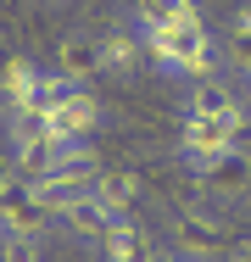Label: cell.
Instances as JSON below:
<instances>
[{
  "mask_svg": "<svg viewBox=\"0 0 251 262\" xmlns=\"http://www.w3.org/2000/svg\"><path fill=\"white\" fill-rule=\"evenodd\" d=\"M173 251L184 262H223L235 251V234L212 212H173Z\"/></svg>",
  "mask_w": 251,
  "mask_h": 262,
  "instance_id": "6da1fadb",
  "label": "cell"
},
{
  "mask_svg": "<svg viewBox=\"0 0 251 262\" xmlns=\"http://www.w3.org/2000/svg\"><path fill=\"white\" fill-rule=\"evenodd\" d=\"M162 73H179V78H218V45H212V34H206V23H179V28H168V67Z\"/></svg>",
  "mask_w": 251,
  "mask_h": 262,
  "instance_id": "7a4b0ae2",
  "label": "cell"
},
{
  "mask_svg": "<svg viewBox=\"0 0 251 262\" xmlns=\"http://www.w3.org/2000/svg\"><path fill=\"white\" fill-rule=\"evenodd\" d=\"M240 128L246 123H229V117H184L179 123V157L190 162V167H201V162L235 151L240 145Z\"/></svg>",
  "mask_w": 251,
  "mask_h": 262,
  "instance_id": "3957f363",
  "label": "cell"
},
{
  "mask_svg": "<svg viewBox=\"0 0 251 262\" xmlns=\"http://www.w3.org/2000/svg\"><path fill=\"white\" fill-rule=\"evenodd\" d=\"M67 151H73L67 140H56L50 128H39V134H28V140H11V167H17L23 184H39V179H50V173L61 167Z\"/></svg>",
  "mask_w": 251,
  "mask_h": 262,
  "instance_id": "277c9868",
  "label": "cell"
},
{
  "mask_svg": "<svg viewBox=\"0 0 251 262\" xmlns=\"http://www.w3.org/2000/svg\"><path fill=\"white\" fill-rule=\"evenodd\" d=\"M50 223H56V212H45L34 195H28V184L23 190H11L6 201H0V240H17V246H34L39 234H45Z\"/></svg>",
  "mask_w": 251,
  "mask_h": 262,
  "instance_id": "5b68a950",
  "label": "cell"
},
{
  "mask_svg": "<svg viewBox=\"0 0 251 262\" xmlns=\"http://www.w3.org/2000/svg\"><path fill=\"white\" fill-rule=\"evenodd\" d=\"M184 117H229V123H251L246 101L235 95L229 78H201V84H190V95H184Z\"/></svg>",
  "mask_w": 251,
  "mask_h": 262,
  "instance_id": "8992f818",
  "label": "cell"
},
{
  "mask_svg": "<svg viewBox=\"0 0 251 262\" xmlns=\"http://www.w3.org/2000/svg\"><path fill=\"white\" fill-rule=\"evenodd\" d=\"M56 73L61 78H73L78 90H90L100 73V34H61V45H56Z\"/></svg>",
  "mask_w": 251,
  "mask_h": 262,
  "instance_id": "52a82bcc",
  "label": "cell"
},
{
  "mask_svg": "<svg viewBox=\"0 0 251 262\" xmlns=\"http://www.w3.org/2000/svg\"><path fill=\"white\" fill-rule=\"evenodd\" d=\"M196 179L212 190V195H229V201H235V195H246V190H251V157L235 145V151H223V157L201 162Z\"/></svg>",
  "mask_w": 251,
  "mask_h": 262,
  "instance_id": "ba28073f",
  "label": "cell"
},
{
  "mask_svg": "<svg viewBox=\"0 0 251 262\" xmlns=\"http://www.w3.org/2000/svg\"><path fill=\"white\" fill-rule=\"evenodd\" d=\"M100 67H106L112 78H134V73L145 67V45H140L134 23H117V28L100 34Z\"/></svg>",
  "mask_w": 251,
  "mask_h": 262,
  "instance_id": "9c48e42d",
  "label": "cell"
},
{
  "mask_svg": "<svg viewBox=\"0 0 251 262\" xmlns=\"http://www.w3.org/2000/svg\"><path fill=\"white\" fill-rule=\"evenodd\" d=\"M56 140H67V145H84L90 134L100 128V101L90 95V90H78L73 101L61 106V112H50V123H45Z\"/></svg>",
  "mask_w": 251,
  "mask_h": 262,
  "instance_id": "30bf717a",
  "label": "cell"
},
{
  "mask_svg": "<svg viewBox=\"0 0 251 262\" xmlns=\"http://www.w3.org/2000/svg\"><path fill=\"white\" fill-rule=\"evenodd\" d=\"M117 223H123V217H117L112 207H100V201H95V190H90V195H78L73 207L61 212V229H67L73 240H95V246L112 234V229H117Z\"/></svg>",
  "mask_w": 251,
  "mask_h": 262,
  "instance_id": "8fae6325",
  "label": "cell"
},
{
  "mask_svg": "<svg viewBox=\"0 0 251 262\" xmlns=\"http://www.w3.org/2000/svg\"><path fill=\"white\" fill-rule=\"evenodd\" d=\"M39 73H45V67H34V61H23V56H6V61H0V106H6V112L34 106Z\"/></svg>",
  "mask_w": 251,
  "mask_h": 262,
  "instance_id": "7c38bea8",
  "label": "cell"
},
{
  "mask_svg": "<svg viewBox=\"0 0 251 262\" xmlns=\"http://www.w3.org/2000/svg\"><path fill=\"white\" fill-rule=\"evenodd\" d=\"M140 179L134 173H123V167H100V179H95V201L100 207H112L117 217H134V207H140Z\"/></svg>",
  "mask_w": 251,
  "mask_h": 262,
  "instance_id": "4fadbf2b",
  "label": "cell"
},
{
  "mask_svg": "<svg viewBox=\"0 0 251 262\" xmlns=\"http://www.w3.org/2000/svg\"><path fill=\"white\" fill-rule=\"evenodd\" d=\"M100 257H106V262H151L156 246H151V234L134 223V217H123V223L100 240Z\"/></svg>",
  "mask_w": 251,
  "mask_h": 262,
  "instance_id": "5bb4252c",
  "label": "cell"
},
{
  "mask_svg": "<svg viewBox=\"0 0 251 262\" xmlns=\"http://www.w3.org/2000/svg\"><path fill=\"white\" fill-rule=\"evenodd\" d=\"M134 23H156V28H179V23H206L201 0H140Z\"/></svg>",
  "mask_w": 251,
  "mask_h": 262,
  "instance_id": "9a60e30c",
  "label": "cell"
},
{
  "mask_svg": "<svg viewBox=\"0 0 251 262\" xmlns=\"http://www.w3.org/2000/svg\"><path fill=\"white\" fill-rule=\"evenodd\" d=\"M223 56H229V67L240 78L251 73V0L235 6V17H229V45H223Z\"/></svg>",
  "mask_w": 251,
  "mask_h": 262,
  "instance_id": "2e32d148",
  "label": "cell"
},
{
  "mask_svg": "<svg viewBox=\"0 0 251 262\" xmlns=\"http://www.w3.org/2000/svg\"><path fill=\"white\" fill-rule=\"evenodd\" d=\"M0 262H39L34 246H17V240H0Z\"/></svg>",
  "mask_w": 251,
  "mask_h": 262,
  "instance_id": "e0dca14e",
  "label": "cell"
},
{
  "mask_svg": "<svg viewBox=\"0 0 251 262\" xmlns=\"http://www.w3.org/2000/svg\"><path fill=\"white\" fill-rule=\"evenodd\" d=\"M11 190H23V179H17V167H11V151H6V157H0V201H6Z\"/></svg>",
  "mask_w": 251,
  "mask_h": 262,
  "instance_id": "ac0fdd59",
  "label": "cell"
},
{
  "mask_svg": "<svg viewBox=\"0 0 251 262\" xmlns=\"http://www.w3.org/2000/svg\"><path fill=\"white\" fill-rule=\"evenodd\" d=\"M151 262H184V257H179L173 246H156V257H151Z\"/></svg>",
  "mask_w": 251,
  "mask_h": 262,
  "instance_id": "d6986e66",
  "label": "cell"
},
{
  "mask_svg": "<svg viewBox=\"0 0 251 262\" xmlns=\"http://www.w3.org/2000/svg\"><path fill=\"white\" fill-rule=\"evenodd\" d=\"M229 262H251V251L240 246V240H235V251H229Z\"/></svg>",
  "mask_w": 251,
  "mask_h": 262,
  "instance_id": "ffe728a7",
  "label": "cell"
},
{
  "mask_svg": "<svg viewBox=\"0 0 251 262\" xmlns=\"http://www.w3.org/2000/svg\"><path fill=\"white\" fill-rule=\"evenodd\" d=\"M240 84H246V95H251V73H246V78H240Z\"/></svg>",
  "mask_w": 251,
  "mask_h": 262,
  "instance_id": "44dd1931",
  "label": "cell"
},
{
  "mask_svg": "<svg viewBox=\"0 0 251 262\" xmlns=\"http://www.w3.org/2000/svg\"><path fill=\"white\" fill-rule=\"evenodd\" d=\"M45 6H56V0H45Z\"/></svg>",
  "mask_w": 251,
  "mask_h": 262,
  "instance_id": "7402d4cb",
  "label": "cell"
}]
</instances>
